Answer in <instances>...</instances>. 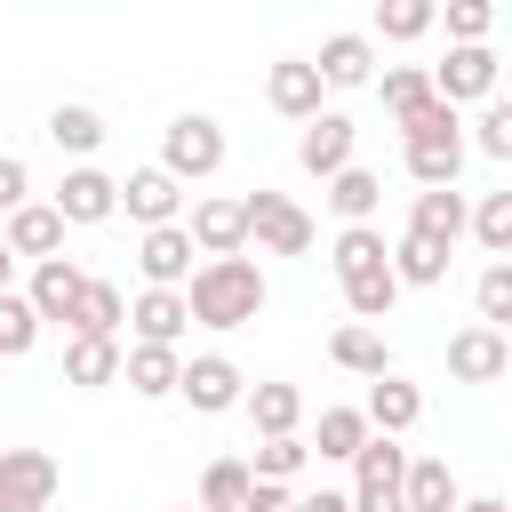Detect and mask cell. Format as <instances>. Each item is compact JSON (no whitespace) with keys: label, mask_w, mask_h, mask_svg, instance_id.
<instances>
[{"label":"cell","mask_w":512,"mask_h":512,"mask_svg":"<svg viewBox=\"0 0 512 512\" xmlns=\"http://www.w3.org/2000/svg\"><path fill=\"white\" fill-rule=\"evenodd\" d=\"M400 160H408V176H416L424 192H432V184H456V168H464V128H456V136H408Z\"/></svg>","instance_id":"cell-26"},{"label":"cell","mask_w":512,"mask_h":512,"mask_svg":"<svg viewBox=\"0 0 512 512\" xmlns=\"http://www.w3.org/2000/svg\"><path fill=\"white\" fill-rule=\"evenodd\" d=\"M504 368H512V344H504V328L472 320V328H456V336H448V376H456V384H496Z\"/></svg>","instance_id":"cell-9"},{"label":"cell","mask_w":512,"mask_h":512,"mask_svg":"<svg viewBox=\"0 0 512 512\" xmlns=\"http://www.w3.org/2000/svg\"><path fill=\"white\" fill-rule=\"evenodd\" d=\"M8 280H16V256H8V248H0V288H8Z\"/></svg>","instance_id":"cell-48"},{"label":"cell","mask_w":512,"mask_h":512,"mask_svg":"<svg viewBox=\"0 0 512 512\" xmlns=\"http://www.w3.org/2000/svg\"><path fill=\"white\" fill-rule=\"evenodd\" d=\"M24 200H32V168H24L16 152H0V216H8V208H24Z\"/></svg>","instance_id":"cell-45"},{"label":"cell","mask_w":512,"mask_h":512,"mask_svg":"<svg viewBox=\"0 0 512 512\" xmlns=\"http://www.w3.org/2000/svg\"><path fill=\"white\" fill-rule=\"evenodd\" d=\"M120 208L152 232V224H176V208H184V184L168 176V168H128V184H120Z\"/></svg>","instance_id":"cell-15"},{"label":"cell","mask_w":512,"mask_h":512,"mask_svg":"<svg viewBox=\"0 0 512 512\" xmlns=\"http://www.w3.org/2000/svg\"><path fill=\"white\" fill-rule=\"evenodd\" d=\"M224 120H208V112H176L168 128H160V160L152 168H168L176 184H200V176H216L224 168Z\"/></svg>","instance_id":"cell-2"},{"label":"cell","mask_w":512,"mask_h":512,"mask_svg":"<svg viewBox=\"0 0 512 512\" xmlns=\"http://www.w3.org/2000/svg\"><path fill=\"white\" fill-rule=\"evenodd\" d=\"M240 496H248V456H216V464L200 472V496H192V504H208V512H240Z\"/></svg>","instance_id":"cell-34"},{"label":"cell","mask_w":512,"mask_h":512,"mask_svg":"<svg viewBox=\"0 0 512 512\" xmlns=\"http://www.w3.org/2000/svg\"><path fill=\"white\" fill-rule=\"evenodd\" d=\"M448 16V40H488L496 32V0H440Z\"/></svg>","instance_id":"cell-41"},{"label":"cell","mask_w":512,"mask_h":512,"mask_svg":"<svg viewBox=\"0 0 512 512\" xmlns=\"http://www.w3.org/2000/svg\"><path fill=\"white\" fill-rule=\"evenodd\" d=\"M40 344V312L16 296V288H0V360H16V352H32Z\"/></svg>","instance_id":"cell-38"},{"label":"cell","mask_w":512,"mask_h":512,"mask_svg":"<svg viewBox=\"0 0 512 512\" xmlns=\"http://www.w3.org/2000/svg\"><path fill=\"white\" fill-rule=\"evenodd\" d=\"M496 72L504 64H496L488 40H448V56L432 64V96L440 104H488L496 96Z\"/></svg>","instance_id":"cell-5"},{"label":"cell","mask_w":512,"mask_h":512,"mask_svg":"<svg viewBox=\"0 0 512 512\" xmlns=\"http://www.w3.org/2000/svg\"><path fill=\"white\" fill-rule=\"evenodd\" d=\"M0 248L8 256H64V216L48 208V200H24V208H8V232H0Z\"/></svg>","instance_id":"cell-17"},{"label":"cell","mask_w":512,"mask_h":512,"mask_svg":"<svg viewBox=\"0 0 512 512\" xmlns=\"http://www.w3.org/2000/svg\"><path fill=\"white\" fill-rule=\"evenodd\" d=\"M392 248H384V232L376 224H344L336 232V248H328V264H336V280H352V272H376Z\"/></svg>","instance_id":"cell-32"},{"label":"cell","mask_w":512,"mask_h":512,"mask_svg":"<svg viewBox=\"0 0 512 512\" xmlns=\"http://www.w3.org/2000/svg\"><path fill=\"white\" fill-rule=\"evenodd\" d=\"M296 512H352V504H344L336 488H320V496H296Z\"/></svg>","instance_id":"cell-46"},{"label":"cell","mask_w":512,"mask_h":512,"mask_svg":"<svg viewBox=\"0 0 512 512\" xmlns=\"http://www.w3.org/2000/svg\"><path fill=\"white\" fill-rule=\"evenodd\" d=\"M128 328H136V344H184V328H192L184 288H144V296L128 304Z\"/></svg>","instance_id":"cell-19"},{"label":"cell","mask_w":512,"mask_h":512,"mask_svg":"<svg viewBox=\"0 0 512 512\" xmlns=\"http://www.w3.org/2000/svg\"><path fill=\"white\" fill-rule=\"evenodd\" d=\"M456 128H464V120H456V104H440V96H424L416 112H400V144H408V136H456Z\"/></svg>","instance_id":"cell-42"},{"label":"cell","mask_w":512,"mask_h":512,"mask_svg":"<svg viewBox=\"0 0 512 512\" xmlns=\"http://www.w3.org/2000/svg\"><path fill=\"white\" fill-rule=\"evenodd\" d=\"M464 232H472L488 256H512V192H488V200L464 216Z\"/></svg>","instance_id":"cell-35"},{"label":"cell","mask_w":512,"mask_h":512,"mask_svg":"<svg viewBox=\"0 0 512 512\" xmlns=\"http://www.w3.org/2000/svg\"><path fill=\"white\" fill-rule=\"evenodd\" d=\"M64 224H104V216H120V176H104V168H64V184H56V200H48Z\"/></svg>","instance_id":"cell-8"},{"label":"cell","mask_w":512,"mask_h":512,"mask_svg":"<svg viewBox=\"0 0 512 512\" xmlns=\"http://www.w3.org/2000/svg\"><path fill=\"white\" fill-rule=\"evenodd\" d=\"M264 272L248 264V256H200L192 264V280H184V312H192V328H248L256 312H264Z\"/></svg>","instance_id":"cell-1"},{"label":"cell","mask_w":512,"mask_h":512,"mask_svg":"<svg viewBox=\"0 0 512 512\" xmlns=\"http://www.w3.org/2000/svg\"><path fill=\"white\" fill-rule=\"evenodd\" d=\"M360 416H368V432H392V440H400V432L424 416V392H416L408 376H368V408H360Z\"/></svg>","instance_id":"cell-23"},{"label":"cell","mask_w":512,"mask_h":512,"mask_svg":"<svg viewBox=\"0 0 512 512\" xmlns=\"http://www.w3.org/2000/svg\"><path fill=\"white\" fill-rule=\"evenodd\" d=\"M176 392L200 408V416H224V408H240V392H248V376L224 360V352H200V360H184V376H176Z\"/></svg>","instance_id":"cell-10"},{"label":"cell","mask_w":512,"mask_h":512,"mask_svg":"<svg viewBox=\"0 0 512 512\" xmlns=\"http://www.w3.org/2000/svg\"><path fill=\"white\" fill-rule=\"evenodd\" d=\"M240 408H248L256 440H280V432H296V416H304V392L272 376V384H248V392H240Z\"/></svg>","instance_id":"cell-25"},{"label":"cell","mask_w":512,"mask_h":512,"mask_svg":"<svg viewBox=\"0 0 512 512\" xmlns=\"http://www.w3.org/2000/svg\"><path fill=\"white\" fill-rule=\"evenodd\" d=\"M312 464V448L296 440V432H280V440H256V456H248V480H296Z\"/></svg>","instance_id":"cell-36"},{"label":"cell","mask_w":512,"mask_h":512,"mask_svg":"<svg viewBox=\"0 0 512 512\" xmlns=\"http://www.w3.org/2000/svg\"><path fill=\"white\" fill-rule=\"evenodd\" d=\"M352 144H360V128H352L344 112H328V104H320V112L304 120V136H296V168L328 184L336 168H352Z\"/></svg>","instance_id":"cell-7"},{"label":"cell","mask_w":512,"mask_h":512,"mask_svg":"<svg viewBox=\"0 0 512 512\" xmlns=\"http://www.w3.org/2000/svg\"><path fill=\"white\" fill-rule=\"evenodd\" d=\"M392 304H400L392 264H376V272H352V280H344V312H352V320H384Z\"/></svg>","instance_id":"cell-33"},{"label":"cell","mask_w":512,"mask_h":512,"mask_svg":"<svg viewBox=\"0 0 512 512\" xmlns=\"http://www.w3.org/2000/svg\"><path fill=\"white\" fill-rule=\"evenodd\" d=\"M328 208H336L344 224H368V216L384 208V176H368L360 160H352V168H336V176H328Z\"/></svg>","instance_id":"cell-27"},{"label":"cell","mask_w":512,"mask_h":512,"mask_svg":"<svg viewBox=\"0 0 512 512\" xmlns=\"http://www.w3.org/2000/svg\"><path fill=\"white\" fill-rule=\"evenodd\" d=\"M432 24H440V0H376V32H368V40L408 48V40H424Z\"/></svg>","instance_id":"cell-30"},{"label":"cell","mask_w":512,"mask_h":512,"mask_svg":"<svg viewBox=\"0 0 512 512\" xmlns=\"http://www.w3.org/2000/svg\"><path fill=\"white\" fill-rule=\"evenodd\" d=\"M320 72H312V56H280L272 72H264V104L280 112V120H312L320 112Z\"/></svg>","instance_id":"cell-13"},{"label":"cell","mask_w":512,"mask_h":512,"mask_svg":"<svg viewBox=\"0 0 512 512\" xmlns=\"http://www.w3.org/2000/svg\"><path fill=\"white\" fill-rule=\"evenodd\" d=\"M240 216H248V240H256L264 256H312V240H320L312 216H304L288 192H264V184L240 200Z\"/></svg>","instance_id":"cell-4"},{"label":"cell","mask_w":512,"mask_h":512,"mask_svg":"<svg viewBox=\"0 0 512 512\" xmlns=\"http://www.w3.org/2000/svg\"><path fill=\"white\" fill-rule=\"evenodd\" d=\"M64 384L80 392L120 384V336H64Z\"/></svg>","instance_id":"cell-21"},{"label":"cell","mask_w":512,"mask_h":512,"mask_svg":"<svg viewBox=\"0 0 512 512\" xmlns=\"http://www.w3.org/2000/svg\"><path fill=\"white\" fill-rule=\"evenodd\" d=\"M480 320H488V328H504V320H512V264H504V256L480 272Z\"/></svg>","instance_id":"cell-43"},{"label":"cell","mask_w":512,"mask_h":512,"mask_svg":"<svg viewBox=\"0 0 512 512\" xmlns=\"http://www.w3.org/2000/svg\"><path fill=\"white\" fill-rule=\"evenodd\" d=\"M120 376H128L136 400H168L176 376H184V360H176V344H128L120 352Z\"/></svg>","instance_id":"cell-22"},{"label":"cell","mask_w":512,"mask_h":512,"mask_svg":"<svg viewBox=\"0 0 512 512\" xmlns=\"http://www.w3.org/2000/svg\"><path fill=\"white\" fill-rule=\"evenodd\" d=\"M472 128H480V136H472V144H480V152H488V160H512V104H504V96H488V104H480V120H472Z\"/></svg>","instance_id":"cell-40"},{"label":"cell","mask_w":512,"mask_h":512,"mask_svg":"<svg viewBox=\"0 0 512 512\" xmlns=\"http://www.w3.org/2000/svg\"><path fill=\"white\" fill-rule=\"evenodd\" d=\"M184 232H192L200 256H240V248H248V216H240V200H224V192H216V200H192V224H184Z\"/></svg>","instance_id":"cell-16"},{"label":"cell","mask_w":512,"mask_h":512,"mask_svg":"<svg viewBox=\"0 0 512 512\" xmlns=\"http://www.w3.org/2000/svg\"><path fill=\"white\" fill-rule=\"evenodd\" d=\"M184 512H208V504H184Z\"/></svg>","instance_id":"cell-49"},{"label":"cell","mask_w":512,"mask_h":512,"mask_svg":"<svg viewBox=\"0 0 512 512\" xmlns=\"http://www.w3.org/2000/svg\"><path fill=\"white\" fill-rule=\"evenodd\" d=\"M368 440V416L360 408H320V456H336V464H352V448Z\"/></svg>","instance_id":"cell-39"},{"label":"cell","mask_w":512,"mask_h":512,"mask_svg":"<svg viewBox=\"0 0 512 512\" xmlns=\"http://www.w3.org/2000/svg\"><path fill=\"white\" fill-rule=\"evenodd\" d=\"M456 504H464V488H456L448 456H408V472H400V512H456Z\"/></svg>","instance_id":"cell-18"},{"label":"cell","mask_w":512,"mask_h":512,"mask_svg":"<svg viewBox=\"0 0 512 512\" xmlns=\"http://www.w3.org/2000/svg\"><path fill=\"white\" fill-rule=\"evenodd\" d=\"M80 280H88V272H80L72 256H40V264H32V288H24V304L40 312V328H48V320H64V328H72V304H80Z\"/></svg>","instance_id":"cell-14"},{"label":"cell","mask_w":512,"mask_h":512,"mask_svg":"<svg viewBox=\"0 0 512 512\" xmlns=\"http://www.w3.org/2000/svg\"><path fill=\"white\" fill-rule=\"evenodd\" d=\"M56 456L48 448H0V512H48L56 504Z\"/></svg>","instance_id":"cell-6"},{"label":"cell","mask_w":512,"mask_h":512,"mask_svg":"<svg viewBox=\"0 0 512 512\" xmlns=\"http://www.w3.org/2000/svg\"><path fill=\"white\" fill-rule=\"evenodd\" d=\"M400 472H408V448L392 432H368L352 448V512H400Z\"/></svg>","instance_id":"cell-3"},{"label":"cell","mask_w":512,"mask_h":512,"mask_svg":"<svg viewBox=\"0 0 512 512\" xmlns=\"http://www.w3.org/2000/svg\"><path fill=\"white\" fill-rule=\"evenodd\" d=\"M384 264H392L400 288H440V280H448V248H440V240H416V232H408Z\"/></svg>","instance_id":"cell-29"},{"label":"cell","mask_w":512,"mask_h":512,"mask_svg":"<svg viewBox=\"0 0 512 512\" xmlns=\"http://www.w3.org/2000/svg\"><path fill=\"white\" fill-rule=\"evenodd\" d=\"M368 88H376V96H384V112L400 120V112H416V104L432 96V72H424V64H392V72H384V80H368Z\"/></svg>","instance_id":"cell-37"},{"label":"cell","mask_w":512,"mask_h":512,"mask_svg":"<svg viewBox=\"0 0 512 512\" xmlns=\"http://www.w3.org/2000/svg\"><path fill=\"white\" fill-rule=\"evenodd\" d=\"M128 320V296L112 280H80V304H72V336H120Z\"/></svg>","instance_id":"cell-28"},{"label":"cell","mask_w":512,"mask_h":512,"mask_svg":"<svg viewBox=\"0 0 512 512\" xmlns=\"http://www.w3.org/2000/svg\"><path fill=\"white\" fill-rule=\"evenodd\" d=\"M328 360H336L344 376H392V344H384L368 320H344V328L328 336Z\"/></svg>","instance_id":"cell-24"},{"label":"cell","mask_w":512,"mask_h":512,"mask_svg":"<svg viewBox=\"0 0 512 512\" xmlns=\"http://www.w3.org/2000/svg\"><path fill=\"white\" fill-rule=\"evenodd\" d=\"M192 232L184 224H152L144 232V248H136V272H144V288H184L192 280Z\"/></svg>","instance_id":"cell-11"},{"label":"cell","mask_w":512,"mask_h":512,"mask_svg":"<svg viewBox=\"0 0 512 512\" xmlns=\"http://www.w3.org/2000/svg\"><path fill=\"white\" fill-rule=\"evenodd\" d=\"M48 136H56V152L88 160V152L104 144V112H96V104H56V112H48Z\"/></svg>","instance_id":"cell-31"},{"label":"cell","mask_w":512,"mask_h":512,"mask_svg":"<svg viewBox=\"0 0 512 512\" xmlns=\"http://www.w3.org/2000/svg\"><path fill=\"white\" fill-rule=\"evenodd\" d=\"M464 216H472V208H464V192H456V184H432V192H416V208H408V232H416V240H440V248H456V240H464Z\"/></svg>","instance_id":"cell-20"},{"label":"cell","mask_w":512,"mask_h":512,"mask_svg":"<svg viewBox=\"0 0 512 512\" xmlns=\"http://www.w3.org/2000/svg\"><path fill=\"white\" fill-rule=\"evenodd\" d=\"M240 512H296V488H288V480H248Z\"/></svg>","instance_id":"cell-44"},{"label":"cell","mask_w":512,"mask_h":512,"mask_svg":"<svg viewBox=\"0 0 512 512\" xmlns=\"http://www.w3.org/2000/svg\"><path fill=\"white\" fill-rule=\"evenodd\" d=\"M312 72H320V88H368L376 80V40L368 32H328Z\"/></svg>","instance_id":"cell-12"},{"label":"cell","mask_w":512,"mask_h":512,"mask_svg":"<svg viewBox=\"0 0 512 512\" xmlns=\"http://www.w3.org/2000/svg\"><path fill=\"white\" fill-rule=\"evenodd\" d=\"M456 512H512V504H504V496H464Z\"/></svg>","instance_id":"cell-47"}]
</instances>
